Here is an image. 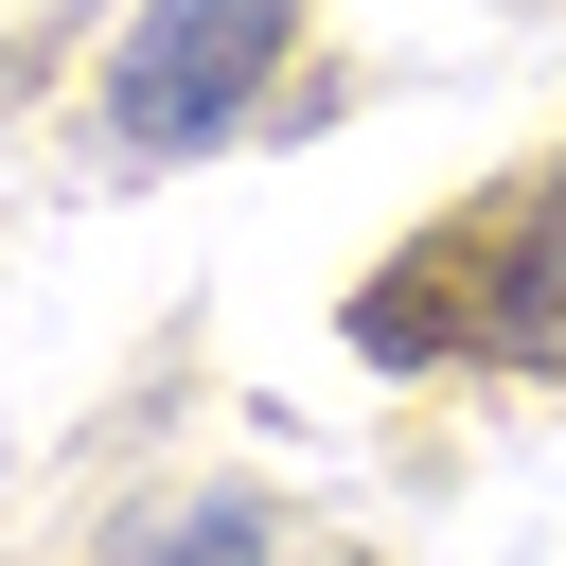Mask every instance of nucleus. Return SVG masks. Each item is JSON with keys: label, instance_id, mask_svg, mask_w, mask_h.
Returning <instances> with one entry per match:
<instances>
[{"label": "nucleus", "instance_id": "obj_1", "mask_svg": "<svg viewBox=\"0 0 566 566\" xmlns=\"http://www.w3.org/2000/svg\"><path fill=\"white\" fill-rule=\"evenodd\" d=\"M354 354H495V371H566V159L478 195L460 230L389 248V283L354 301Z\"/></svg>", "mask_w": 566, "mask_h": 566}, {"label": "nucleus", "instance_id": "obj_2", "mask_svg": "<svg viewBox=\"0 0 566 566\" xmlns=\"http://www.w3.org/2000/svg\"><path fill=\"white\" fill-rule=\"evenodd\" d=\"M283 35H301V0H142V35H124V142L142 159H177V142H212L265 71H283Z\"/></svg>", "mask_w": 566, "mask_h": 566}, {"label": "nucleus", "instance_id": "obj_3", "mask_svg": "<svg viewBox=\"0 0 566 566\" xmlns=\"http://www.w3.org/2000/svg\"><path fill=\"white\" fill-rule=\"evenodd\" d=\"M124 566H248V513H159L124 531Z\"/></svg>", "mask_w": 566, "mask_h": 566}]
</instances>
